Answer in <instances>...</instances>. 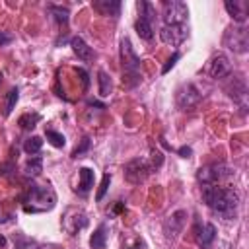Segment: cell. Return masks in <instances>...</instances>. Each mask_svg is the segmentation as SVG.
<instances>
[{
  "label": "cell",
  "instance_id": "obj_18",
  "mask_svg": "<svg viewBox=\"0 0 249 249\" xmlns=\"http://www.w3.org/2000/svg\"><path fill=\"white\" fill-rule=\"evenodd\" d=\"M228 91H230V97L245 109V97H247L245 82H243L241 78H233V86H231V88H228Z\"/></svg>",
  "mask_w": 249,
  "mask_h": 249
},
{
  "label": "cell",
  "instance_id": "obj_6",
  "mask_svg": "<svg viewBox=\"0 0 249 249\" xmlns=\"http://www.w3.org/2000/svg\"><path fill=\"white\" fill-rule=\"evenodd\" d=\"M123 173H124V179L130 185H140V183H144L148 179V175L152 173V167H150V163L146 160L134 158V160H130V161L124 163Z\"/></svg>",
  "mask_w": 249,
  "mask_h": 249
},
{
  "label": "cell",
  "instance_id": "obj_35",
  "mask_svg": "<svg viewBox=\"0 0 249 249\" xmlns=\"http://www.w3.org/2000/svg\"><path fill=\"white\" fill-rule=\"evenodd\" d=\"M179 154H181V158H189L191 156V148H179Z\"/></svg>",
  "mask_w": 249,
  "mask_h": 249
},
{
  "label": "cell",
  "instance_id": "obj_15",
  "mask_svg": "<svg viewBox=\"0 0 249 249\" xmlns=\"http://www.w3.org/2000/svg\"><path fill=\"white\" fill-rule=\"evenodd\" d=\"M91 6H93V10H97L101 16L119 18V14H121V2H119V0H93Z\"/></svg>",
  "mask_w": 249,
  "mask_h": 249
},
{
  "label": "cell",
  "instance_id": "obj_29",
  "mask_svg": "<svg viewBox=\"0 0 249 249\" xmlns=\"http://www.w3.org/2000/svg\"><path fill=\"white\" fill-rule=\"evenodd\" d=\"M109 183H111V173H105L103 179H101L99 191H97V195H95L97 200H103V196H105V193H107V189H109Z\"/></svg>",
  "mask_w": 249,
  "mask_h": 249
},
{
  "label": "cell",
  "instance_id": "obj_4",
  "mask_svg": "<svg viewBox=\"0 0 249 249\" xmlns=\"http://www.w3.org/2000/svg\"><path fill=\"white\" fill-rule=\"evenodd\" d=\"M233 177V169L226 163H210L196 171V181L202 185H220L222 181Z\"/></svg>",
  "mask_w": 249,
  "mask_h": 249
},
{
  "label": "cell",
  "instance_id": "obj_28",
  "mask_svg": "<svg viewBox=\"0 0 249 249\" xmlns=\"http://www.w3.org/2000/svg\"><path fill=\"white\" fill-rule=\"evenodd\" d=\"M89 146H91V140H89L88 136H84V138H82V142H80V146H76V148H74L72 158H80V156H84V154L89 150Z\"/></svg>",
  "mask_w": 249,
  "mask_h": 249
},
{
  "label": "cell",
  "instance_id": "obj_22",
  "mask_svg": "<svg viewBox=\"0 0 249 249\" xmlns=\"http://www.w3.org/2000/svg\"><path fill=\"white\" fill-rule=\"evenodd\" d=\"M39 121H41V115H39V113L27 111V113H23V115L18 119V124H19V128H23V130H31Z\"/></svg>",
  "mask_w": 249,
  "mask_h": 249
},
{
  "label": "cell",
  "instance_id": "obj_24",
  "mask_svg": "<svg viewBox=\"0 0 249 249\" xmlns=\"http://www.w3.org/2000/svg\"><path fill=\"white\" fill-rule=\"evenodd\" d=\"M41 146H43V140L41 136H29L23 144V150L29 154V156H37L41 152Z\"/></svg>",
  "mask_w": 249,
  "mask_h": 249
},
{
  "label": "cell",
  "instance_id": "obj_16",
  "mask_svg": "<svg viewBox=\"0 0 249 249\" xmlns=\"http://www.w3.org/2000/svg\"><path fill=\"white\" fill-rule=\"evenodd\" d=\"M70 47H72L74 54H76L80 60L89 62V60L93 58V51H91V47H89V45H88L80 35H76V37H72V39H70Z\"/></svg>",
  "mask_w": 249,
  "mask_h": 249
},
{
  "label": "cell",
  "instance_id": "obj_26",
  "mask_svg": "<svg viewBox=\"0 0 249 249\" xmlns=\"http://www.w3.org/2000/svg\"><path fill=\"white\" fill-rule=\"evenodd\" d=\"M18 99H19V89L18 88H12L10 91H8V95H6V105H4V117H8L10 113H12V109L16 107V103H18Z\"/></svg>",
  "mask_w": 249,
  "mask_h": 249
},
{
  "label": "cell",
  "instance_id": "obj_1",
  "mask_svg": "<svg viewBox=\"0 0 249 249\" xmlns=\"http://www.w3.org/2000/svg\"><path fill=\"white\" fill-rule=\"evenodd\" d=\"M204 204L224 220L235 218L237 204H239V193L233 187H222V185H202L200 187Z\"/></svg>",
  "mask_w": 249,
  "mask_h": 249
},
{
  "label": "cell",
  "instance_id": "obj_37",
  "mask_svg": "<svg viewBox=\"0 0 249 249\" xmlns=\"http://www.w3.org/2000/svg\"><path fill=\"white\" fill-rule=\"evenodd\" d=\"M6 245V237L4 235H0V247H4Z\"/></svg>",
  "mask_w": 249,
  "mask_h": 249
},
{
  "label": "cell",
  "instance_id": "obj_23",
  "mask_svg": "<svg viewBox=\"0 0 249 249\" xmlns=\"http://www.w3.org/2000/svg\"><path fill=\"white\" fill-rule=\"evenodd\" d=\"M97 82H99V95L101 97H107L111 93V89H113V82H111L109 74L103 72V70H99L97 72Z\"/></svg>",
  "mask_w": 249,
  "mask_h": 249
},
{
  "label": "cell",
  "instance_id": "obj_11",
  "mask_svg": "<svg viewBox=\"0 0 249 249\" xmlns=\"http://www.w3.org/2000/svg\"><path fill=\"white\" fill-rule=\"evenodd\" d=\"M185 224H187V210H175V212H171L165 218V222H163V233H165V237L175 239L183 231Z\"/></svg>",
  "mask_w": 249,
  "mask_h": 249
},
{
  "label": "cell",
  "instance_id": "obj_27",
  "mask_svg": "<svg viewBox=\"0 0 249 249\" xmlns=\"http://www.w3.org/2000/svg\"><path fill=\"white\" fill-rule=\"evenodd\" d=\"M45 136H47V140H49L54 148H62V146L66 144L64 134H62V132H56V130H53V128H47V130H45Z\"/></svg>",
  "mask_w": 249,
  "mask_h": 249
},
{
  "label": "cell",
  "instance_id": "obj_13",
  "mask_svg": "<svg viewBox=\"0 0 249 249\" xmlns=\"http://www.w3.org/2000/svg\"><path fill=\"white\" fill-rule=\"evenodd\" d=\"M193 233H195L196 245L202 247V249H208L216 239V226L210 224V222H196Z\"/></svg>",
  "mask_w": 249,
  "mask_h": 249
},
{
  "label": "cell",
  "instance_id": "obj_32",
  "mask_svg": "<svg viewBox=\"0 0 249 249\" xmlns=\"http://www.w3.org/2000/svg\"><path fill=\"white\" fill-rule=\"evenodd\" d=\"M179 56H181L179 53H173V56H171V58L167 60V64H165V66L161 68V72H163V74H167V72H169V68H173V66H175V62L179 60Z\"/></svg>",
  "mask_w": 249,
  "mask_h": 249
},
{
  "label": "cell",
  "instance_id": "obj_19",
  "mask_svg": "<svg viewBox=\"0 0 249 249\" xmlns=\"http://www.w3.org/2000/svg\"><path fill=\"white\" fill-rule=\"evenodd\" d=\"M78 177H80V185H78V189H76V191L84 196V195H88V191L93 187V179H95L93 169H89V167H80Z\"/></svg>",
  "mask_w": 249,
  "mask_h": 249
},
{
  "label": "cell",
  "instance_id": "obj_17",
  "mask_svg": "<svg viewBox=\"0 0 249 249\" xmlns=\"http://www.w3.org/2000/svg\"><path fill=\"white\" fill-rule=\"evenodd\" d=\"M224 8L226 12L237 21V23H243L247 19V2H239V0H226L224 2Z\"/></svg>",
  "mask_w": 249,
  "mask_h": 249
},
{
  "label": "cell",
  "instance_id": "obj_5",
  "mask_svg": "<svg viewBox=\"0 0 249 249\" xmlns=\"http://www.w3.org/2000/svg\"><path fill=\"white\" fill-rule=\"evenodd\" d=\"M222 43L235 54H245L249 51V31L245 25H231L226 29Z\"/></svg>",
  "mask_w": 249,
  "mask_h": 249
},
{
  "label": "cell",
  "instance_id": "obj_31",
  "mask_svg": "<svg viewBox=\"0 0 249 249\" xmlns=\"http://www.w3.org/2000/svg\"><path fill=\"white\" fill-rule=\"evenodd\" d=\"M142 247H144L142 239H138V237H130V239H126L123 243V249H142Z\"/></svg>",
  "mask_w": 249,
  "mask_h": 249
},
{
  "label": "cell",
  "instance_id": "obj_7",
  "mask_svg": "<svg viewBox=\"0 0 249 249\" xmlns=\"http://www.w3.org/2000/svg\"><path fill=\"white\" fill-rule=\"evenodd\" d=\"M138 19L134 23V29L136 33L140 35V39L144 41H150L154 37V27H152V19H154V8L148 4V2H138Z\"/></svg>",
  "mask_w": 249,
  "mask_h": 249
},
{
  "label": "cell",
  "instance_id": "obj_14",
  "mask_svg": "<svg viewBox=\"0 0 249 249\" xmlns=\"http://www.w3.org/2000/svg\"><path fill=\"white\" fill-rule=\"evenodd\" d=\"M62 226L70 235H78V231L88 226V216L82 210H68L62 220Z\"/></svg>",
  "mask_w": 249,
  "mask_h": 249
},
{
  "label": "cell",
  "instance_id": "obj_36",
  "mask_svg": "<svg viewBox=\"0 0 249 249\" xmlns=\"http://www.w3.org/2000/svg\"><path fill=\"white\" fill-rule=\"evenodd\" d=\"M10 220H12V214H4V212H0V224L10 222Z\"/></svg>",
  "mask_w": 249,
  "mask_h": 249
},
{
  "label": "cell",
  "instance_id": "obj_38",
  "mask_svg": "<svg viewBox=\"0 0 249 249\" xmlns=\"http://www.w3.org/2000/svg\"><path fill=\"white\" fill-rule=\"evenodd\" d=\"M0 78H2V76H0Z\"/></svg>",
  "mask_w": 249,
  "mask_h": 249
},
{
  "label": "cell",
  "instance_id": "obj_25",
  "mask_svg": "<svg viewBox=\"0 0 249 249\" xmlns=\"http://www.w3.org/2000/svg\"><path fill=\"white\" fill-rule=\"evenodd\" d=\"M49 12L54 16V19H56L60 25H66V23H68V16H70L68 8H62V6H54V4H51V6H49Z\"/></svg>",
  "mask_w": 249,
  "mask_h": 249
},
{
  "label": "cell",
  "instance_id": "obj_34",
  "mask_svg": "<svg viewBox=\"0 0 249 249\" xmlns=\"http://www.w3.org/2000/svg\"><path fill=\"white\" fill-rule=\"evenodd\" d=\"M76 72H78V76L82 78V84H84V88H88V84H89V80H88V74H86V70H82V68H78Z\"/></svg>",
  "mask_w": 249,
  "mask_h": 249
},
{
  "label": "cell",
  "instance_id": "obj_20",
  "mask_svg": "<svg viewBox=\"0 0 249 249\" xmlns=\"http://www.w3.org/2000/svg\"><path fill=\"white\" fill-rule=\"evenodd\" d=\"M105 241H107V226L105 224H99L97 230L89 237V247L91 249H103L105 247Z\"/></svg>",
  "mask_w": 249,
  "mask_h": 249
},
{
  "label": "cell",
  "instance_id": "obj_3",
  "mask_svg": "<svg viewBox=\"0 0 249 249\" xmlns=\"http://www.w3.org/2000/svg\"><path fill=\"white\" fill-rule=\"evenodd\" d=\"M121 66H123V80L128 82V86H136L142 78H140V58L134 53L130 39H123L121 41Z\"/></svg>",
  "mask_w": 249,
  "mask_h": 249
},
{
  "label": "cell",
  "instance_id": "obj_12",
  "mask_svg": "<svg viewBox=\"0 0 249 249\" xmlns=\"http://www.w3.org/2000/svg\"><path fill=\"white\" fill-rule=\"evenodd\" d=\"M187 25L185 23H177V25H163L161 31H160V39L165 43V45H171V47H179L185 39H187Z\"/></svg>",
  "mask_w": 249,
  "mask_h": 249
},
{
  "label": "cell",
  "instance_id": "obj_10",
  "mask_svg": "<svg viewBox=\"0 0 249 249\" xmlns=\"http://www.w3.org/2000/svg\"><path fill=\"white\" fill-rule=\"evenodd\" d=\"M206 72H208V76L214 78V80L228 78V76L231 74V62H230V58H228L224 53H218V54H214V56L208 60Z\"/></svg>",
  "mask_w": 249,
  "mask_h": 249
},
{
  "label": "cell",
  "instance_id": "obj_8",
  "mask_svg": "<svg viewBox=\"0 0 249 249\" xmlns=\"http://www.w3.org/2000/svg\"><path fill=\"white\" fill-rule=\"evenodd\" d=\"M187 16H189V8H187L185 2H179V0L163 2V21H165V25L185 23Z\"/></svg>",
  "mask_w": 249,
  "mask_h": 249
},
{
  "label": "cell",
  "instance_id": "obj_21",
  "mask_svg": "<svg viewBox=\"0 0 249 249\" xmlns=\"http://www.w3.org/2000/svg\"><path fill=\"white\" fill-rule=\"evenodd\" d=\"M43 171V158L41 156H29L25 161V173L29 177H37Z\"/></svg>",
  "mask_w": 249,
  "mask_h": 249
},
{
  "label": "cell",
  "instance_id": "obj_9",
  "mask_svg": "<svg viewBox=\"0 0 249 249\" xmlns=\"http://www.w3.org/2000/svg\"><path fill=\"white\" fill-rule=\"evenodd\" d=\"M200 99H202V93L198 91V88L195 84H183L177 89V93H175V101H177V107L181 111H187V109L196 107Z\"/></svg>",
  "mask_w": 249,
  "mask_h": 249
},
{
  "label": "cell",
  "instance_id": "obj_2",
  "mask_svg": "<svg viewBox=\"0 0 249 249\" xmlns=\"http://www.w3.org/2000/svg\"><path fill=\"white\" fill-rule=\"evenodd\" d=\"M56 204V193L51 185H31L23 196V210L27 214H41L53 210Z\"/></svg>",
  "mask_w": 249,
  "mask_h": 249
},
{
  "label": "cell",
  "instance_id": "obj_33",
  "mask_svg": "<svg viewBox=\"0 0 249 249\" xmlns=\"http://www.w3.org/2000/svg\"><path fill=\"white\" fill-rule=\"evenodd\" d=\"M12 41H14V35H12V33H8V31H0V47L10 45Z\"/></svg>",
  "mask_w": 249,
  "mask_h": 249
},
{
  "label": "cell",
  "instance_id": "obj_30",
  "mask_svg": "<svg viewBox=\"0 0 249 249\" xmlns=\"http://www.w3.org/2000/svg\"><path fill=\"white\" fill-rule=\"evenodd\" d=\"M161 161H163L161 152H160V150H152V152H150V161H148L150 167H152V169H158V167L161 165Z\"/></svg>",
  "mask_w": 249,
  "mask_h": 249
}]
</instances>
